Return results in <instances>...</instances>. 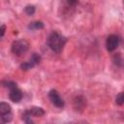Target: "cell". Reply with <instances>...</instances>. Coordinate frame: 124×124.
Segmentation results:
<instances>
[{"mask_svg": "<svg viewBox=\"0 0 124 124\" xmlns=\"http://www.w3.org/2000/svg\"><path fill=\"white\" fill-rule=\"evenodd\" d=\"M66 43H67L66 37L56 31L52 32L47 38V46L52 51L56 53H60L62 51Z\"/></svg>", "mask_w": 124, "mask_h": 124, "instance_id": "cell-1", "label": "cell"}, {"mask_svg": "<svg viewBox=\"0 0 124 124\" xmlns=\"http://www.w3.org/2000/svg\"><path fill=\"white\" fill-rule=\"evenodd\" d=\"M28 48H29V43L24 39L16 40L12 44V51L14 54L17 56H21L22 54L26 53Z\"/></svg>", "mask_w": 124, "mask_h": 124, "instance_id": "cell-2", "label": "cell"}, {"mask_svg": "<svg viewBox=\"0 0 124 124\" xmlns=\"http://www.w3.org/2000/svg\"><path fill=\"white\" fill-rule=\"evenodd\" d=\"M48 97H49L51 103H52L55 107H57V108H63V107H64V101H63V99L60 97L59 93H58L56 90H54V89L50 90V91L48 92Z\"/></svg>", "mask_w": 124, "mask_h": 124, "instance_id": "cell-3", "label": "cell"}, {"mask_svg": "<svg viewBox=\"0 0 124 124\" xmlns=\"http://www.w3.org/2000/svg\"><path fill=\"white\" fill-rule=\"evenodd\" d=\"M119 45V38L114 35V34H111L109 35L108 38H107V41H106V47L108 51H113L116 49V47L118 46Z\"/></svg>", "mask_w": 124, "mask_h": 124, "instance_id": "cell-4", "label": "cell"}, {"mask_svg": "<svg viewBox=\"0 0 124 124\" xmlns=\"http://www.w3.org/2000/svg\"><path fill=\"white\" fill-rule=\"evenodd\" d=\"M22 97H23V94H22L21 90L18 87H16L14 89H11L10 92H9V98L14 103H18L19 101H21Z\"/></svg>", "mask_w": 124, "mask_h": 124, "instance_id": "cell-5", "label": "cell"}, {"mask_svg": "<svg viewBox=\"0 0 124 124\" xmlns=\"http://www.w3.org/2000/svg\"><path fill=\"white\" fill-rule=\"evenodd\" d=\"M27 111L31 116H35V117L43 116L45 114V110L40 107H32L29 109H27Z\"/></svg>", "mask_w": 124, "mask_h": 124, "instance_id": "cell-6", "label": "cell"}, {"mask_svg": "<svg viewBox=\"0 0 124 124\" xmlns=\"http://www.w3.org/2000/svg\"><path fill=\"white\" fill-rule=\"evenodd\" d=\"M10 112H12L11 106L5 102L0 103V114H6V113H10Z\"/></svg>", "mask_w": 124, "mask_h": 124, "instance_id": "cell-7", "label": "cell"}, {"mask_svg": "<svg viewBox=\"0 0 124 124\" xmlns=\"http://www.w3.org/2000/svg\"><path fill=\"white\" fill-rule=\"evenodd\" d=\"M13 119L12 112L6 113V114H0V124H8Z\"/></svg>", "mask_w": 124, "mask_h": 124, "instance_id": "cell-8", "label": "cell"}, {"mask_svg": "<svg viewBox=\"0 0 124 124\" xmlns=\"http://www.w3.org/2000/svg\"><path fill=\"white\" fill-rule=\"evenodd\" d=\"M28 28L31 29V30H37V29H43L44 28V23L42 21H33L31 23H29L28 25Z\"/></svg>", "mask_w": 124, "mask_h": 124, "instance_id": "cell-9", "label": "cell"}, {"mask_svg": "<svg viewBox=\"0 0 124 124\" xmlns=\"http://www.w3.org/2000/svg\"><path fill=\"white\" fill-rule=\"evenodd\" d=\"M113 63L116 66L119 67H124V58L120 55V53H117L113 56Z\"/></svg>", "mask_w": 124, "mask_h": 124, "instance_id": "cell-10", "label": "cell"}, {"mask_svg": "<svg viewBox=\"0 0 124 124\" xmlns=\"http://www.w3.org/2000/svg\"><path fill=\"white\" fill-rule=\"evenodd\" d=\"M35 65L29 60V61H25V62H23V63H21V65H20V69H22L23 71H28V70H30L31 68H33Z\"/></svg>", "mask_w": 124, "mask_h": 124, "instance_id": "cell-11", "label": "cell"}, {"mask_svg": "<svg viewBox=\"0 0 124 124\" xmlns=\"http://www.w3.org/2000/svg\"><path fill=\"white\" fill-rule=\"evenodd\" d=\"M22 119L24 120L25 124H34L33 120L31 119V115L28 113L27 110H25V111L22 113Z\"/></svg>", "mask_w": 124, "mask_h": 124, "instance_id": "cell-12", "label": "cell"}, {"mask_svg": "<svg viewBox=\"0 0 124 124\" xmlns=\"http://www.w3.org/2000/svg\"><path fill=\"white\" fill-rule=\"evenodd\" d=\"M34 65H37V64H39L40 62H41V56L38 54V53H33L32 55H31V57H30V59H29Z\"/></svg>", "mask_w": 124, "mask_h": 124, "instance_id": "cell-13", "label": "cell"}, {"mask_svg": "<svg viewBox=\"0 0 124 124\" xmlns=\"http://www.w3.org/2000/svg\"><path fill=\"white\" fill-rule=\"evenodd\" d=\"M115 103H116L117 105H119V106H121V105L124 104V92H121V93H119V94L116 96V98H115Z\"/></svg>", "mask_w": 124, "mask_h": 124, "instance_id": "cell-14", "label": "cell"}, {"mask_svg": "<svg viewBox=\"0 0 124 124\" xmlns=\"http://www.w3.org/2000/svg\"><path fill=\"white\" fill-rule=\"evenodd\" d=\"M24 11H25V13L28 16H32L35 13V6H33V5H27L24 8Z\"/></svg>", "mask_w": 124, "mask_h": 124, "instance_id": "cell-15", "label": "cell"}, {"mask_svg": "<svg viewBox=\"0 0 124 124\" xmlns=\"http://www.w3.org/2000/svg\"><path fill=\"white\" fill-rule=\"evenodd\" d=\"M3 84H5L4 86L8 87V88H9V90H11V89H14V88L17 87L16 83V82H14V81H11V80H9V81H4V82H3Z\"/></svg>", "mask_w": 124, "mask_h": 124, "instance_id": "cell-16", "label": "cell"}, {"mask_svg": "<svg viewBox=\"0 0 124 124\" xmlns=\"http://www.w3.org/2000/svg\"><path fill=\"white\" fill-rule=\"evenodd\" d=\"M5 31H6V25L2 24V25H1V27H0V36H1V37H3V36H4Z\"/></svg>", "mask_w": 124, "mask_h": 124, "instance_id": "cell-17", "label": "cell"}]
</instances>
